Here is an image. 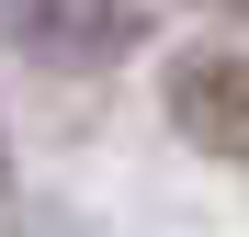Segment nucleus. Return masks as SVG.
Returning a JSON list of instances; mask_svg holds the SVG:
<instances>
[{
  "mask_svg": "<svg viewBox=\"0 0 249 237\" xmlns=\"http://www.w3.org/2000/svg\"><path fill=\"white\" fill-rule=\"evenodd\" d=\"M0 34L34 57V68H113L124 46L147 34V0H0Z\"/></svg>",
  "mask_w": 249,
  "mask_h": 237,
  "instance_id": "f257e3e1",
  "label": "nucleus"
},
{
  "mask_svg": "<svg viewBox=\"0 0 249 237\" xmlns=\"http://www.w3.org/2000/svg\"><path fill=\"white\" fill-rule=\"evenodd\" d=\"M170 125H181L204 158H249V46H204V57L170 79Z\"/></svg>",
  "mask_w": 249,
  "mask_h": 237,
  "instance_id": "f03ea898",
  "label": "nucleus"
}]
</instances>
